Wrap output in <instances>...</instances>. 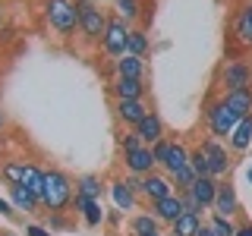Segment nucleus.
Instances as JSON below:
<instances>
[{"instance_id": "obj_1", "label": "nucleus", "mask_w": 252, "mask_h": 236, "mask_svg": "<svg viewBox=\"0 0 252 236\" xmlns=\"http://www.w3.org/2000/svg\"><path fill=\"white\" fill-rule=\"evenodd\" d=\"M76 199V177L69 170L57 167H44V214H69Z\"/></svg>"}, {"instance_id": "obj_2", "label": "nucleus", "mask_w": 252, "mask_h": 236, "mask_svg": "<svg viewBox=\"0 0 252 236\" xmlns=\"http://www.w3.org/2000/svg\"><path fill=\"white\" fill-rule=\"evenodd\" d=\"M236 123H240V117L233 114L230 107H227L224 94L208 88L202 101V126H205V136L208 139H218V142H227L230 139V132L236 129Z\"/></svg>"}, {"instance_id": "obj_3", "label": "nucleus", "mask_w": 252, "mask_h": 236, "mask_svg": "<svg viewBox=\"0 0 252 236\" xmlns=\"http://www.w3.org/2000/svg\"><path fill=\"white\" fill-rule=\"evenodd\" d=\"M44 3V26L60 41H73L79 35V0H41Z\"/></svg>"}, {"instance_id": "obj_4", "label": "nucleus", "mask_w": 252, "mask_h": 236, "mask_svg": "<svg viewBox=\"0 0 252 236\" xmlns=\"http://www.w3.org/2000/svg\"><path fill=\"white\" fill-rule=\"evenodd\" d=\"M110 13L98 0H79V44L82 47H98L101 38H104Z\"/></svg>"}, {"instance_id": "obj_5", "label": "nucleus", "mask_w": 252, "mask_h": 236, "mask_svg": "<svg viewBox=\"0 0 252 236\" xmlns=\"http://www.w3.org/2000/svg\"><path fill=\"white\" fill-rule=\"evenodd\" d=\"M211 88L215 91H236V88H252V63L243 57H224L215 69L211 79Z\"/></svg>"}, {"instance_id": "obj_6", "label": "nucleus", "mask_w": 252, "mask_h": 236, "mask_svg": "<svg viewBox=\"0 0 252 236\" xmlns=\"http://www.w3.org/2000/svg\"><path fill=\"white\" fill-rule=\"evenodd\" d=\"M199 148L205 151V161H208V177H215V179H227V177H230V170H233V151L227 148V142L202 136L199 139Z\"/></svg>"}, {"instance_id": "obj_7", "label": "nucleus", "mask_w": 252, "mask_h": 236, "mask_svg": "<svg viewBox=\"0 0 252 236\" xmlns=\"http://www.w3.org/2000/svg\"><path fill=\"white\" fill-rule=\"evenodd\" d=\"M129 29H132L129 22H123L120 16L110 13L107 29H104V38H101V44H98V51L104 54L110 63L120 60V57H126V38H129Z\"/></svg>"}, {"instance_id": "obj_8", "label": "nucleus", "mask_w": 252, "mask_h": 236, "mask_svg": "<svg viewBox=\"0 0 252 236\" xmlns=\"http://www.w3.org/2000/svg\"><path fill=\"white\" fill-rule=\"evenodd\" d=\"M227 41L240 47V54L252 51V3L233 6L230 22H227Z\"/></svg>"}, {"instance_id": "obj_9", "label": "nucleus", "mask_w": 252, "mask_h": 236, "mask_svg": "<svg viewBox=\"0 0 252 236\" xmlns=\"http://www.w3.org/2000/svg\"><path fill=\"white\" fill-rule=\"evenodd\" d=\"M117 129H136V126L152 114V101H110Z\"/></svg>"}, {"instance_id": "obj_10", "label": "nucleus", "mask_w": 252, "mask_h": 236, "mask_svg": "<svg viewBox=\"0 0 252 236\" xmlns=\"http://www.w3.org/2000/svg\"><path fill=\"white\" fill-rule=\"evenodd\" d=\"M107 94L110 101H148L152 94V85L145 79H123V76H114L107 82Z\"/></svg>"}, {"instance_id": "obj_11", "label": "nucleus", "mask_w": 252, "mask_h": 236, "mask_svg": "<svg viewBox=\"0 0 252 236\" xmlns=\"http://www.w3.org/2000/svg\"><path fill=\"white\" fill-rule=\"evenodd\" d=\"M107 195H110V205H114V208H120L123 214H126V211L132 214V211H139L142 205H145V202H142V195H136L129 189V183H126L123 173H117V177L107 179Z\"/></svg>"}, {"instance_id": "obj_12", "label": "nucleus", "mask_w": 252, "mask_h": 236, "mask_svg": "<svg viewBox=\"0 0 252 236\" xmlns=\"http://www.w3.org/2000/svg\"><path fill=\"white\" fill-rule=\"evenodd\" d=\"M155 170H158V164H155L152 145H142L136 151L120 154V173H126V177H148Z\"/></svg>"}, {"instance_id": "obj_13", "label": "nucleus", "mask_w": 252, "mask_h": 236, "mask_svg": "<svg viewBox=\"0 0 252 236\" xmlns=\"http://www.w3.org/2000/svg\"><path fill=\"white\" fill-rule=\"evenodd\" d=\"M69 214H76L85 227H89V230H98V227H104V214H107V208H104V205H101L98 199H89V195H79V192H76Z\"/></svg>"}, {"instance_id": "obj_14", "label": "nucleus", "mask_w": 252, "mask_h": 236, "mask_svg": "<svg viewBox=\"0 0 252 236\" xmlns=\"http://www.w3.org/2000/svg\"><path fill=\"white\" fill-rule=\"evenodd\" d=\"M215 214L220 217H243V205H240V195H236V186L230 183V177L227 179H220L218 183V195H215Z\"/></svg>"}, {"instance_id": "obj_15", "label": "nucleus", "mask_w": 252, "mask_h": 236, "mask_svg": "<svg viewBox=\"0 0 252 236\" xmlns=\"http://www.w3.org/2000/svg\"><path fill=\"white\" fill-rule=\"evenodd\" d=\"M173 192H177V189H173L170 177L164 170H155V173H148V177H142V202L145 205L161 202V199H167ZM145 205H142V208H145Z\"/></svg>"}, {"instance_id": "obj_16", "label": "nucleus", "mask_w": 252, "mask_h": 236, "mask_svg": "<svg viewBox=\"0 0 252 236\" xmlns=\"http://www.w3.org/2000/svg\"><path fill=\"white\" fill-rule=\"evenodd\" d=\"M6 199H10V205L19 211V214H26V217H41L44 214V205L38 202L22 183L19 186H6Z\"/></svg>"}, {"instance_id": "obj_17", "label": "nucleus", "mask_w": 252, "mask_h": 236, "mask_svg": "<svg viewBox=\"0 0 252 236\" xmlns=\"http://www.w3.org/2000/svg\"><path fill=\"white\" fill-rule=\"evenodd\" d=\"M29 157L22 154H6L3 161H0V183L3 186H19L22 179H26V170H29Z\"/></svg>"}, {"instance_id": "obj_18", "label": "nucleus", "mask_w": 252, "mask_h": 236, "mask_svg": "<svg viewBox=\"0 0 252 236\" xmlns=\"http://www.w3.org/2000/svg\"><path fill=\"white\" fill-rule=\"evenodd\" d=\"M110 66H114V76H123V79H145V82H152L148 60H142V57H132V54H126V57L114 60Z\"/></svg>"}, {"instance_id": "obj_19", "label": "nucleus", "mask_w": 252, "mask_h": 236, "mask_svg": "<svg viewBox=\"0 0 252 236\" xmlns=\"http://www.w3.org/2000/svg\"><path fill=\"white\" fill-rule=\"evenodd\" d=\"M152 214L161 220V227L164 230H170V224L177 220L180 214H183V202H180V195L173 192V195H167V199H161V202H152V205H145Z\"/></svg>"}, {"instance_id": "obj_20", "label": "nucleus", "mask_w": 252, "mask_h": 236, "mask_svg": "<svg viewBox=\"0 0 252 236\" xmlns=\"http://www.w3.org/2000/svg\"><path fill=\"white\" fill-rule=\"evenodd\" d=\"M158 230H164V227L148 208H139L126 217V236H145V233H158Z\"/></svg>"}, {"instance_id": "obj_21", "label": "nucleus", "mask_w": 252, "mask_h": 236, "mask_svg": "<svg viewBox=\"0 0 252 236\" xmlns=\"http://www.w3.org/2000/svg\"><path fill=\"white\" fill-rule=\"evenodd\" d=\"M136 136L145 142V145H155V142H161L167 136V123H164V117L158 114V110H152V114L136 126Z\"/></svg>"}, {"instance_id": "obj_22", "label": "nucleus", "mask_w": 252, "mask_h": 236, "mask_svg": "<svg viewBox=\"0 0 252 236\" xmlns=\"http://www.w3.org/2000/svg\"><path fill=\"white\" fill-rule=\"evenodd\" d=\"M189 148L192 145H186L183 139H177V136H170V151H167V161H164V173H177V170H183V167H189Z\"/></svg>"}, {"instance_id": "obj_23", "label": "nucleus", "mask_w": 252, "mask_h": 236, "mask_svg": "<svg viewBox=\"0 0 252 236\" xmlns=\"http://www.w3.org/2000/svg\"><path fill=\"white\" fill-rule=\"evenodd\" d=\"M76 192L101 202L107 195V179L101 177V173H79V177H76Z\"/></svg>"}, {"instance_id": "obj_24", "label": "nucleus", "mask_w": 252, "mask_h": 236, "mask_svg": "<svg viewBox=\"0 0 252 236\" xmlns=\"http://www.w3.org/2000/svg\"><path fill=\"white\" fill-rule=\"evenodd\" d=\"M227 148L236 154H246L252 148V117H243L240 123H236V129L230 132V139H227Z\"/></svg>"}, {"instance_id": "obj_25", "label": "nucleus", "mask_w": 252, "mask_h": 236, "mask_svg": "<svg viewBox=\"0 0 252 236\" xmlns=\"http://www.w3.org/2000/svg\"><path fill=\"white\" fill-rule=\"evenodd\" d=\"M126 54L148 60V54H152V35H148V29H142V26H132L129 29V38H126Z\"/></svg>"}, {"instance_id": "obj_26", "label": "nucleus", "mask_w": 252, "mask_h": 236, "mask_svg": "<svg viewBox=\"0 0 252 236\" xmlns=\"http://www.w3.org/2000/svg\"><path fill=\"white\" fill-rule=\"evenodd\" d=\"M218 183H220V179H215V177H199V179H195L192 186H189V192H192L195 199H199V205H202L205 211H211V208H215Z\"/></svg>"}, {"instance_id": "obj_27", "label": "nucleus", "mask_w": 252, "mask_h": 236, "mask_svg": "<svg viewBox=\"0 0 252 236\" xmlns=\"http://www.w3.org/2000/svg\"><path fill=\"white\" fill-rule=\"evenodd\" d=\"M227 107L233 110L236 117H252V88H236V91H224Z\"/></svg>"}, {"instance_id": "obj_28", "label": "nucleus", "mask_w": 252, "mask_h": 236, "mask_svg": "<svg viewBox=\"0 0 252 236\" xmlns=\"http://www.w3.org/2000/svg\"><path fill=\"white\" fill-rule=\"evenodd\" d=\"M114 16H120L123 22H129V26H139L142 22V6H145V0H114Z\"/></svg>"}, {"instance_id": "obj_29", "label": "nucleus", "mask_w": 252, "mask_h": 236, "mask_svg": "<svg viewBox=\"0 0 252 236\" xmlns=\"http://www.w3.org/2000/svg\"><path fill=\"white\" fill-rule=\"evenodd\" d=\"M205 224V214H189V211H183L177 220L170 224V236H195L199 233V227Z\"/></svg>"}, {"instance_id": "obj_30", "label": "nucleus", "mask_w": 252, "mask_h": 236, "mask_svg": "<svg viewBox=\"0 0 252 236\" xmlns=\"http://www.w3.org/2000/svg\"><path fill=\"white\" fill-rule=\"evenodd\" d=\"M22 186H26L38 202H44V167H38V164L32 161L29 170H26V179H22Z\"/></svg>"}, {"instance_id": "obj_31", "label": "nucleus", "mask_w": 252, "mask_h": 236, "mask_svg": "<svg viewBox=\"0 0 252 236\" xmlns=\"http://www.w3.org/2000/svg\"><path fill=\"white\" fill-rule=\"evenodd\" d=\"M205 220H208V227H211L218 236H236V224H240V220L220 217V214H215V211H208V214H205Z\"/></svg>"}, {"instance_id": "obj_32", "label": "nucleus", "mask_w": 252, "mask_h": 236, "mask_svg": "<svg viewBox=\"0 0 252 236\" xmlns=\"http://www.w3.org/2000/svg\"><path fill=\"white\" fill-rule=\"evenodd\" d=\"M145 142H142L136 136V129H117V151L126 154V151H136V148H142Z\"/></svg>"}, {"instance_id": "obj_33", "label": "nucleus", "mask_w": 252, "mask_h": 236, "mask_svg": "<svg viewBox=\"0 0 252 236\" xmlns=\"http://www.w3.org/2000/svg\"><path fill=\"white\" fill-rule=\"evenodd\" d=\"M189 167L195 170V177H208V161H205V151L199 148V142L189 148Z\"/></svg>"}, {"instance_id": "obj_34", "label": "nucleus", "mask_w": 252, "mask_h": 236, "mask_svg": "<svg viewBox=\"0 0 252 236\" xmlns=\"http://www.w3.org/2000/svg\"><path fill=\"white\" fill-rule=\"evenodd\" d=\"M195 170L192 167H183V170H177V173H170V183H173V189H177V192H183V189H189L195 183Z\"/></svg>"}, {"instance_id": "obj_35", "label": "nucleus", "mask_w": 252, "mask_h": 236, "mask_svg": "<svg viewBox=\"0 0 252 236\" xmlns=\"http://www.w3.org/2000/svg\"><path fill=\"white\" fill-rule=\"evenodd\" d=\"M41 224L47 227L51 233H57V230H69V220H66V214H41Z\"/></svg>"}, {"instance_id": "obj_36", "label": "nucleus", "mask_w": 252, "mask_h": 236, "mask_svg": "<svg viewBox=\"0 0 252 236\" xmlns=\"http://www.w3.org/2000/svg\"><path fill=\"white\" fill-rule=\"evenodd\" d=\"M180 195V202H183V211H189V214H208V211L199 205V199H195L189 189H183V192H177Z\"/></svg>"}, {"instance_id": "obj_37", "label": "nucleus", "mask_w": 252, "mask_h": 236, "mask_svg": "<svg viewBox=\"0 0 252 236\" xmlns=\"http://www.w3.org/2000/svg\"><path fill=\"white\" fill-rule=\"evenodd\" d=\"M167 151H170V136H164L161 142H155V145H152V154H155L158 170H161V167H164V161H167Z\"/></svg>"}, {"instance_id": "obj_38", "label": "nucleus", "mask_w": 252, "mask_h": 236, "mask_svg": "<svg viewBox=\"0 0 252 236\" xmlns=\"http://www.w3.org/2000/svg\"><path fill=\"white\" fill-rule=\"evenodd\" d=\"M22 236H54L41 220H22Z\"/></svg>"}, {"instance_id": "obj_39", "label": "nucleus", "mask_w": 252, "mask_h": 236, "mask_svg": "<svg viewBox=\"0 0 252 236\" xmlns=\"http://www.w3.org/2000/svg\"><path fill=\"white\" fill-rule=\"evenodd\" d=\"M126 217H129V214H123V211L120 208H114V205H110V208H107V214H104V224L107 227H126Z\"/></svg>"}, {"instance_id": "obj_40", "label": "nucleus", "mask_w": 252, "mask_h": 236, "mask_svg": "<svg viewBox=\"0 0 252 236\" xmlns=\"http://www.w3.org/2000/svg\"><path fill=\"white\" fill-rule=\"evenodd\" d=\"M0 214H3L6 220H19V211H16L10 205V199H3V195H0Z\"/></svg>"}, {"instance_id": "obj_41", "label": "nucleus", "mask_w": 252, "mask_h": 236, "mask_svg": "<svg viewBox=\"0 0 252 236\" xmlns=\"http://www.w3.org/2000/svg\"><path fill=\"white\" fill-rule=\"evenodd\" d=\"M240 224H236V236H252V220L249 217H236Z\"/></svg>"}, {"instance_id": "obj_42", "label": "nucleus", "mask_w": 252, "mask_h": 236, "mask_svg": "<svg viewBox=\"0 0 252 236\" xmlns=\"http://www.w3.org/2000/svg\"><path fill=\"white\" fill-rule=\"evenodd\" d=\"M6 132H10V114L0 107V136H6Z\"/></svg>"}, {"instance_id": "obj_43", "label": "nucleus", "mask_w": 252, "mask_h": 236, "mask_svg": "<svg viewBox=\"0 0 252 236\" xmlns=\"http://www.w3.org/2000/svg\"><path fill=\"white\" fill-rule=\"evenodd\" d=\"M6 154H10V139H6V136H0V161H3Z\"/></svg>"}, {"instance_id": "obj_44", "label": "nucleus", "mask_w": 252, "mask_h": 236, "mask_svg": "<svg viewBox=\"0 0 252 236\" xmlns=\"http://www.w3.org/2000/svg\"><path fill=\"white\" fill-rule=\"evenodd\" d=\"M195 236H218V233L211 230V227H208V220H205V224L199 227V233H195Z\"/></svg>"}, {"instance_id": "obj_45", "label": "nucleus", "mask_w": 252, "mask_h": 236, "mask_svg": "<svg viewBox=\"0 0 252 236\" xmlns=\"http://www.w3.org/2000/svg\"><path fill=\"white\" fill-rule=\"evenodd\" d=\"M0 236H22V233H16V230H0Z\"/></svg>"}, {"instance_id": "obj_46", "label": "nucleus", "mask_w": 252, "mask_h": 236, "mask_svg": "<svg viewBox=\"0 0 252 236\" xmlns=\"http://www.w3.org/2000/svg\"><path fill=\"white\" fill-rule=\"evenodd\" d=\"M145 236H167V230H158V233H145Z\"/></svg>"}, {"instance_id": "obj_47", "label": "nucleus", "mask_w": 252, "mask_h": 236, "mask_svg": "<svg viewBox=\"0 0 252 236\" xmlns=\"http://www.w3.org/2000/svg\"><path fill=\"white\" fill-rule=\"evenodd\" d=\"M246 177H249V186H252V161H249V170H246Z\"/></svg>"}, {"instance_id": "obj_48", "label": "nucleus", "mask_w": 252, "mask_h": 236, "mask_svg": "<svg viewBox=\"0 0 252 236\" xmlns=\"http://www.w3.org/2000/svg\"><path fill=\"white\" fill-rule=\"evenodd\" d=\"M0 26H3V10H0Z\"/></svg>"}, {"instance_id": "obj_49", "label": "nucleus", "mask_w": 252, "mask_h": 236, "mask_svg": "<svg viewBox=\"0 0 252 236\" xmlns=\"http://www.w3.org/2000/svg\"><path fill=\"white\" fill-rule=\"evenodd\" d=\"M98 3H114V0H98Z\"/></svg>"}, {"instance_id": "obj_50", "label": "nucleus", "mask_w": 252, "mask_h": 236, "mask_svg": "<svg viewBox=\"0 0 252 236\" xmlns=\"http://www.w3.org/2000/svg\"><path fill=\"white\" fill-rule=\"evenodd\" d=\"M240 3H252V0H240Z\"/></svg>"}, {"instance_id": "obj_51", "label": "nucleus", "mask_w": 252, "mask_h": 236, "mask_svg": "<svg viewBox=\"0 0 252 236\" xmlns=\"http://www.w3.org/2000/svg\"><path fill=\"white\" fill-rule=\"evenodd\" d=\"M167 236H170V233H167Z\"/></svg>"}]
</instances>
